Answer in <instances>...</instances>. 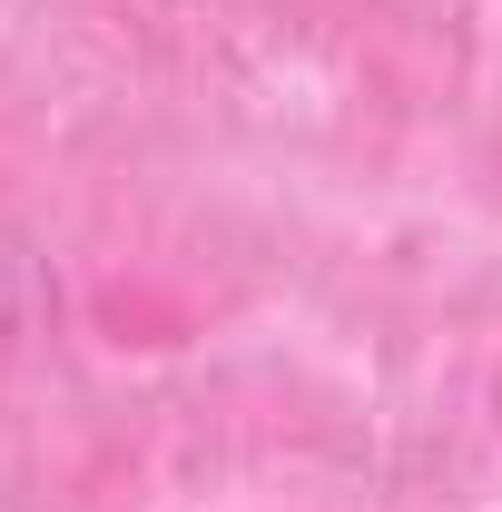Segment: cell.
<instances>
[{
  "mask_svg": "<svg viewBox=\"0 0 502 512\" xmlns=\"http://www.w3.org/2000/svg\"><path fill=\"white\" fill-rule=\"evenodd\" d=\"M50 335H60V266L20 217H0V375L30 365Z\"/></svg>",
  "mask_w": 502,
  "mask_h": 512,
  "instance_id": "obj_1",
  "label": "cell"
}]
</instances>
